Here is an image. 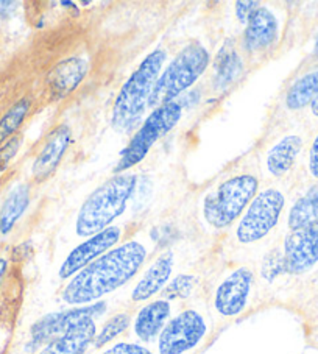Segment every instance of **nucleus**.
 I'll use <instances>...</instances> for the list:
<instances>
[{"label":"nucleus","mask_w":318,"mask_h":354,"mask_svg":"<svg viewBox=\"0 0 318 354\" xmlns=\"http://www.w3.org/2000/svg\"><path fill=\"white\" fill-rule=\"evenodd\" d=\"M145 259L147 248L142 243H122L72 277L63 290V300L71 306H88L134 278Z\"/></svg>","instance_id":"1"},{"label":"nucleus","mask_w":318,"mask_h":354,"mask_svg":"<svg viewBox=\"0 0 318 354\" xmlns=\"http://www.w3.org/2000/svg\"><path fill=\"white\" fill-rule=\"evenodd\" d=\"M21 142H22L21 136L11 138L8 142L0 149V172H3V170L7 169L8 162L13 160V156L17 153V150H19Z\"/></svg>","instance_id":"27"},{"label":"nucleus","mask_w":318,"mask_h":354,"mask_svg":"<svg viewBox=\"0 0 318 354\" xmlns=\"http://www.w3.org/2000/svg\"><path fill=\"white\" fill-rule=\"evenodd\" d=\"M234 10H236V16L237 19L242 24H248V21L252 19V16L256 13V10L261 8L259 2H236L234 3Z\"/></svg>","instance_id":"30"},{"label":"nucleus","mask_w":318,"mask_h":354,"mask_svg":"<svg viewBox=\"0 0 318 354\" xmlns=\"http://www.w3.org/2000/svg\"><path fill=\"white\" fill-rule=\"evenodd\" d=\"M209 58V52L201 44H191L183 48L159 75L149 106L156 109L172 103L205 74Z\"/></svg>","instance_id":"4"},{"label":"nucleus","mask_w":318,"mask_h":354,"mask_svg":"<svg viewBox=\"0 0 318 354\" xmlns=\"http://www.w3.org/2000/svg\"><path fill=\"white\" fill-rule=\"evenodd\" d=\"M183 109L176 102L153 109V113L139 128L138 133L131 138L128 147L122 151V156L115 166V174H124L125 170L142 162L149 151L159 139L172 131L181 119Z\"/></svg>","instance_id":"6"},{"label":"nucleus","mask_w":318,"mask_h":354,"mask_svg":"<svg viewBox=\"0 0 318 354\" xmlns=\"http://www.w3.org/2000/svg\"><path fill=\"white\" fill-rule=\"evenodd\" d=\"M120 236L122 230L119 227H109L99 234L88 237L86 241L80 243V245H77L67 254V258L58 270L59 279H69L75 277L78 272H82L91 262H94L102 254L113 250L115 243L119 242Z\"/></svg>","instance_id":"10"},{"label":"nucleus","mask_w":318,"mask_h":354,"mask_svg":"<svg viewBox=\"0 0 318 354\" xmlns=\"http://www.w3.org/2000/svg\"><path fill=\"white\" fill-rule=\"evenodd\" d=\"M30 109V102L22 99L10 108V111L0 119V144L7 140L10 136H13L17 128L22 125L24 119Z\"/></svg>","instance_id":"23"},{"label":"nucleus","mask_w":318,"mask_h":354,"mask_svg":"<svg viewBox=\"0 0 318 354\" xmlns=\"http://www.w3.org/2000/svg\"><path fill=\"white\" fill-rule=\"evenodd\" d=\"M207 333L203 315L187 309L167 322L158 339L159 354H186L194 350Z\"/></svg>","instance_id":"8"},{"label":"nucleus","mask_w":318,"mask_h":354,"mask_svg":"<svg viewBox=\"0 0 318 354\" xmlns=\"http://www.w3.org/2000/svg\"><path fill=\"white\" fill-rule=\"evenodd\" d=\"M284 206V195L277 189H265L256 195L237 225V241L241 243H254L264 239L277 227Z\"/></svg>","instance_id":"7"},{"label":"nucleus","mask_w":318,"mask_h":354,"mask_svg":"<svg viewBox=\"0 0 318 354\" xmlns=\"http://www.w3.org/2000/svg\"><path fill=\"white\" fill-rule=\"evenodd\" d=\"M15 7V2H0V16H5V13H8Z\"/></svg>","instance_id":"32"},{"label":"nucleus","mask_w":318,"mask_h":354,"mask_svg":"<svg viewBox=\"0 0 318 354\" xmlns=\"http://www.w3.org/2000/svg\"><path fill=\"white\" fill-rule=\"evenodd\" d=\"M195 286H197V278L192 274H178L172 283H169L162 290L164 300H176V298H187L192 294Z\"/></svg>","instance_id":"25"},{"label":"nucleus","mask_w":318,"mask_h":354,"mask_svg":"<svg viewBox=\"0 0 318 354\" xmlns=\"http://www.w3.org/2000/svg\"><path fill=\"white\" fill-rule=\"evenodd\" d=\"M253 288V272L238 267L226 277L216 290L214 306L223 317H236L245 310Z\"/></svg>","instance_id":"11"},{"label":"nucleus","mask_w":318,"mask_h":354,"mask_svg":"<svg viewBox=\"0 0 318 354\" xmlns=\"http://www.w3.org/2000/svg\"><path fill=\"white\" fill-rule=\"evenodd\" d=\"M236 53H230L228 57L223 58V66L222 69H218V83H228L234 78L236 69H237V59H236Z\"/></svg>","instance_id":"29"},{"label":"nucleus","mask_w":318,"mask_h":354,"mask_svg":"<svg viewBox=\"0 0 318 354\" xmlns=\"http://www.w3.org/2000/svg\"><path fill=\"white\" fill-rule=\"evenodd\" d=\"M164 61H166V52L162 48H156L124 83L113 105L111 125L114 130L120 133L130 131L142 118L150 105L153 89L161 75Z\"/></svg>","instance_id":"3"},{"label":"nucleus","mask_w":318,"mask_h":354,"mask_svg":"<svg viewBox=\"0 0 318 354\" xmlns=\"http://www.w3.org/2000/svg\"><path fill=\"white\" fill-rule=\"evenodd\" d=\"M30 203L28 186L21 185L10 192L0 212V233L8 234Z\"/></svg>","instance_id":"21"},{"label":"nucleus","mask_w":318,"mask_h":354,"mask_svg":"<svg viewBox=\"0 0 318 354\" xmlns=\"http://www.w3.org/2000/svg\"><path fill=\"white\" fill-rule=\"evenodd\" d=\"M100 354H153L149 348L138 344H128V342H120V344H115L109 346Z\"/></svg>","instance_id":"28"},{"label":"nucleus","mask_w":318,"mask_h":354,"mask_svg":"<svg viewBox=\"0 0 318 354\" xmlns=\"http://www.w3.org/2000/svg\"><path fill=\"white\" fill-rule=\"evenodd\" d=\"M97 326L94 319H83L72 325L66 333L42 348L39 354H84L91 344H94Z\"/></svg>","instance_id":"13"},{"label":"nucleus","mask_w":318,"mask_h":354,"mask_svg":"<svg viewBox=\"0 0 318 354\" xmlns=\"http://www.w3.org/2000/svg\"><path fill=\"white\" fill-rule=\"evenodd\" d=\"M134 189L136 175L125 172L97 187L80 207L75 223L77 234L91 237L111 227L115 218L124 214Z\"/></svg>","instance_id":"2"},{"label":"nucleus","mask_w":318,"mask_h":354,"mask_svg":"<svg viewBox=\"0 0 318 354\" xmlns=\"http://www.w3.org/2000/svg\"><path fill=\"white\" fill-rule=\"evenodd\" d=\"M174 272V253L166 252L159 254L147 268L144 277L139 279L136 288L133 289L131 300L134 303H142L150 300L169 284V279Z\"/></svg>","instance_id":"14"},{"label":"nucleus","mask_w":318,"mask_h":354,"mask_svg":"<svg viewBox=\"0 0 318 354\" xmlns=\"http://www.w3.org/2000/svg\"><path fill=\"white\" fill-rule=\"evenodd\" d=\"M309 172L315 180H318V134L315 136L314 142H312L309 151Z\"/></svg>","instance_id":"31"},{"label":"nucleus","mask_w":318,"mask_h":354,"mask_svg":"<svg viewBox=\"0 0 318 354\" xmlns=\"http://www.w3.org/2000/svg\"><path fill=\"white\" fill-rule=\"evenodd\" d=\"M72 140V130L67 125H59L48 134L38 158L33 164V175L38 180L46 178L57 170L63 160L66 150L69 149Z\"/></svg>","instance_id":"15"},{"label":"nucleus","mask_w":318,"mask_h":354,"mask_svg":"<svg viewBox=\"0 0 318 354\" xmlns=\"http://www.w3.org/2000/svg\"><path fill=\"white\" fill-rule=\"evenodd\" d=\"M7 266H8L7 259L0 258V284H2V279L5 277V272H7Z\"/></svg>","instance_id":"33"},{"label":"nucleus","mask_w":318,"mask_h":354,"mask_svg":"<svg viewBox=\"0 0 318 354\" xmlns=\"http://www.w3.org/2000/svg\"><path fill=\"white\" fill-rule=\"evenodd\" d=\"M318 99V69L308 72L292 84L286 95V106L298 111L309 106Z\"/></svg>","instance_id":"20"},{"label":"nucleus","mask_w":318,"mask_h":354,"mask_svg":"<svg viewBox=\"0 0 318 354\" xmlns=\"http://www.w3.org/2000/svg\"><path fill=\"white\" fill-rule=\"evenodd\" d=\"M318 222V185L310 187L301 198L293 203L289 212V228L292 231L309 227Z\"/></svg>","instance_id":"22"},{"label":"nucleus","mask_w":318,"mask_h":354,"mask_svg":"<svg viewBox=\"0 0 318 354\" xmlns=\"http://www.w3.org/2000/svg\"><path fill=\"white\" fill-rule=\"evenodd\" d=\"M278 38V21L268 8H259L252 16L245 30V48L250 52H259L268 48Z\"/></svg>","instance_id":"17"},{"label":"nucleus","mask_w":318,"mask_h":354,"mask_svg":"<svg viewBox=\"0 0 318 354\" xmlns=\"http://www.w3.org/2000/svg\"><path fill=\"white\" fill-rule=\"evenodd\" d=\"M106 304L105 303H95L88 304L84 308H77L71 310H64V313L50 314L41 319L36 325L32 328V345L38 346L44 344L47 340H53L63 333H66L72 325H75L83 319H94L95 315H102L105 313Z\"/></svg>","instance_id":"12"},{"label":"nucleus","mask_w":318,"mask_h":354,"mask_svg":"<svg viewBox=\"0 0 318 354\" xmlns=\"http://www.w3.org/2000/svg\"><path fill=\"white\" fill-rule=\"evenodd\" d=\"M256 191L258 180L253 175H237L223 181L205 198V221L216 230L230 227L252 203Z\"/></svg>","instance_id":"5"},{"label":"nucleus","mask_w":318,"mask_h":354,"mask_svg":"<svg viewBox=\"0 0 318 354\" xmlns=\"http://www.w3.org/2000/svg\"><path fill=\"white\" fill-rule=\"evenodd\" d=\"M86 61L80 57L61 61V63L53 69L50 80H48L53 94L57 97H66L71 91L78 86L80 82H82L84 75H86Z\"/></svg>","instance_id":"18"},{"label":"nucleus","mask_w":318,"mask_h":354,"mask_svg":"<svg viewBox=\"0 0 318 354\" xmlns=\"http://www.w3.org/2000/svg\"><path fill=\"white\" fill-rule=\"evenodd\" d=\"M303 149V139L298 134H289L274 144L267 155V169L273 176H283L292 169Z\"/></svg>","instance_id":"19"},{"label":"nucleus","mask_w":318,"mask_h":354,"mask_svg":"<svg viewBox=\"0 0 318 354\" xmlns=\"http://www.w3.org/2000/svg\"><path fill=\"white\" fill-rule=\"evenodd\" d=\"M131 323V317L127 313H120L111 317L105 325L102 326V329L97 333L95 339H94V346L95 348H102L108 345L109 342H113L118 335H120L124 331H127V328L130 326Z\"/></svg>","instance_id":"24"},{"label":"nucleus","mask_w":318,"mask_h":354,"mask_svg":"<svg viewBox=\"0 0 318 354\" xmlns=\"http://www.w3.org/2000/svg\"><path fill=\"white\" fill-rule=\"evenodd\" d=\"M286 272L303 274L318 264V222L295 230L284 241Z\"/></svg>","instance_id":"9"},{"label":"nucleus","mask_w":318,"mask_h":354,"mask_svg":"<svg viewBox=\"0 0 318 354\" xmlns=\"http://www.w3.org/2000/svg\"><path fill=\"white\" fill-rule=\"evenodd\" d=\"M170 314H172V306L164 298L147 303L134 319V334L145 344L153 342L167 325Z\"/></svg>","instance_id":"16"},{"label":"nucleus","mask_w":318,"mask_h":354,"mask_svg":"<svg viewBox=\"0 0 318 354\" xmlns=\"http://www.w3.org/2000/svg\"><path fill=\"white\" fill-rule=\"evenodd\" d=\"M310 109H312V114L317 115V118H318V99H317L314 103H312Z\"/></svg>","instance_id":"34"},{"label":"nucleus","mask_w":318,"mask_h":354,"mask_svg":"<svg viewBox=\"0 0 318 354\" xmlns=\"http://www.w3.org/2000/svg\"><path fill=\"white\" fill-rule=\"evenodd\" d=\"M281 273H286L284 254L279 250H274V252L268 253L262 262V277L267 281H273Z\"/></svg>","instance_id":"26"}]
</instances>
